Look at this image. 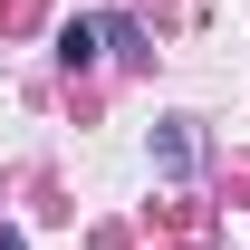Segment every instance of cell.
Returning <instances> with one entry per match:
<instances>
[{"label":"cell","mask_w":250,"mask_h":250,"mask_svg":"<svg viewBox=\"0 0 250 250\" xmlns=\"http://www.w3.org/2000/svg\"><path fill=\"white\" fill-rule=\"evenodd\" d=\"M0 250H29V241H20V231H0Z\"/></svg>","instance_id":"obj_2"},{"label":"cell","mask_w":250,"mask_h":250,"mask_svg":"<svg viewBox=\"0 0 250 250\" xmlns=\"http://www.w3.org/2000/svg\"><path fill=\"white\" fill-rule=\"evenodd\" d=\"M96 39H106V20H67V29H58V58H67V67H87V58H96Z\"/></svg>","instance_id":"obj_1"}]
</instances>
